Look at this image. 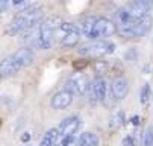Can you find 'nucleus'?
I'll use <instances>...</instances> for the list:
<instances>
[{"label": "nucleus", "mask_w": 153, "mask_h": 146, "mask_svg": "<svg viewBox=\"0 0 153 146\" xmlns=\"http://www.w3.org/2000/svg\"><path fill=\"white\" fill-rule=\"evenodd\" d=\"M29 140H30V134H29V133H23V136H21V142L27 143Z\"/></svg>", "instance_id": "25"}, {"label": "nucleus", "mask_w": 153, "mask_h": 146, "mask_svg": "<svg viewBox=\"0 0 153 146\" xmlns=\"http://www.w3.org/2000/svg\"><path fill=\"white\" fill-rule=\"evenodd\" d=\"M149 97H150V87L146 84V85L141 88V96H140V100H141V103H146V102L149 100Z\"/></svg>", "instance_id": "21"}, {"label": "nucleus", "mask_w": 153, "mask_h": 146, "mask_svg": "<svg viewBox=\"0 0 153 146\" xmlns=\"http://www.w3.org/2000/svg\"><path fill=\"white\" fill-rule=\"evenodd\" d=\"M111 88H112V91H114L117 100H121V99H124V97L127 96V93H129V82H127V79L123 78V76L115 78V79L112 81Z\"/></svg>", "instance_id": "10"}, {"label": "nucleus", "mask_w": 153, "mask_h": 146, "mask_svg": "<svg viewBox=\"0 0 153 146\" xmlns=\"http://www.w3.org/2000/svg\"><path fill=\"white\" fill-rule=\"evenodd\" d=\"M152 145H153V127H149L143 136V146H152Z\"/></svg>", "instance_id": "18"}, {"label": "nucleus", "mask_w": 153, "mask_h": 146, "mask_svg": "<svg viewBox=\"0 0 153 146\" xmlns=\"http://www.w3.org/2000/svg\"><path fill=\"white\" fill-rule=\"evenodd\" d=\"M59 31H61V32H64L65 35H67V34H70V32H76V31H77V28H76L74 25H71V23H62V25H61V28H59Z\"/></svg>", "instance_id": "20"}, {"label": "nucleus", "mask_w": 153, "mask_h": 146, "mask_svg": "<svg viewBox=\"0 0 153 146\" xmlns=\"http://www.w3.org/2000/svg\"><path fill=\"white\" fill-rule=\"evenodd\" d=\"M86 88H88V79H86V76L79 75V73L71 76L67 81V87H65V90L71 91L73 94H80V96L86 93Z\"/></svg>", "instance_id": "5"}, {"label": "nucleus", "mask_w": 153, "mask_h": 146, "mask_svg": "<svg viewBox=\"0 0 153 146\" xmlns=\"http://www.w3.org/2000/svg\"><path fill=\"white\" fill-rule=\"evenodd\" d=\"M93 69L97 75H103L108 72V64L105 61H94V64H93Z\"/></svg>", "instance_id": "19"}, {"label": "nucleus", "mask_w": 153, "mask_h": 146, "mask_svg": "<svg viewBox=\"0 0 153 146\" xmlns=\"http://www.w3.org/2000/svg\"><path fill=\"white\" fill-rule=\"evenodd\" d=\"M126 123V116H124V111H115L109 120V130L111 131H117L120 130L123 125Z\"/></svg>", "instance_id": "13"}, {"label": "nucleus", "mask_w": 153, "mask_h": 146, "mask_svg": "<svg viewBox=\"0 0 153 146\" xmlns=\"http://www.w3.org/2000/svg\"><path fill=\"white\" fill-rule=\"evenodd\" d=\"M96 22H97V18H96V17H86V18L83 20L82 26H80V32H82L85 37L91 38L93 31H94V26H96Z\"/></svg>", "instance_id": "15"}, {"label": "nucleus", "mask_w": 153, "mask_h": 146, "mask_svg": "<svg viewBox=\"0 0 153 146\" xmlns=\"http://www.w3.org/2000/svg\"><path fill=\"white\" fill-rule=\"evenodd\" d=\"M140 120H141L140 116H134L132 119H130V123H132L134 127H138V125H140Z\"/></svg>", "instance_id": "24"}, {"label": "nucleus", "mask_w": 153, "mask_h": 146, "mask_svg": "<svg viewBox=\"0 0 153 146\" xmlns=\"http://www.w3.org/2000/svg\"><path fill=\"white\" fill-rule=\"evenodd\" d=\"M55 146H58V145H55Z\"/></svg>", "instance_id": "29"}, {"label": "nucleus", "mask_w": 153, "mask_h": 146, "mask_svg": "<svg viewBox=\"0 0 153 146\" xmlns=\"http://www.w3.org/2000/svg\"><path fill=\"white\" fill-rule=\"evenodd\" d=\"M71 102H73V93L68 90H62L52 97V107L55 110H65L71 105Z\"/></svg>", "instance_id": "8"}, {"label": "nucleus", "mask_w": 153, "mask_h": 146, "mask_svg": "<svg viewBox=\"0 0 153 146\" xmlns=\"http://www.w3.org/2000/svg\"><path fill=\"white\" fill-rule=\"evenodd\" d=\"M9 2H12V0H2V2H0V9H2V12H6Z\"/></svg>", "instance_id": "23"}, {"label": "nucleus", "mask_w": 153, "mask_h": 146, "mask_svg": "<svg viewBox=\"0 0 153 146\" xmlns=\"http://www.w3.org/2000/svg\"><path fill=\"white\" fill-rule=\"evenodd\" d=\"M91 93H93V97L96 100H100L103 102L106 93H108V87H106V82L102 79V78H96L91 84Z\"/></svg>", "instance_id": "11"}, {"label": "nucleus", "mask_w": 153, "mask_h": 146, "mask_svg": "<svg viewBox=\"0 0 153 146\" xmlns=\"http://www.w3.org/2000/svg\"><path fill=\"white\" fill-rule=\"evenodd\" d=\"M59 136H61L59 134V130H56V128L47 131L46 136H44V139H42V142H41V146H55V143H56V140H58Z\"/></svg>", "instance_id": "17"}, {"label": "nucleus", "mask_w": 153, "mask_h": 146, "mask_svg": "<svg viewBox=\"0 0 153 146\" xmlns=\"http://www.w3.org/2000/svg\"><path fill=\"white\" fill-rule=\"evenodd\" d=\"M14 55L17 56V59L20 61V64L23 66V67H26V66H30L32 62H33V58H35L33 52H32L30 49H27V47L17 50V52H15Z\"/></svg>", "instance_id": "12"}, {"label": "nucleus", "mask_w": 153, "mask_h": 146, "mask_svg": "<svg viewBox=\"0 0 153 146\" xmlns=\"http://www.w3.org/2000/svg\"><path fill=\"white\" fill-rule=\"evenodd\" d=\"M73 142H74V136H65V137H62L61 146H70Z\"/></svg>", "instance_id": "22"}, {"label": "nucleus", "mask_w": 153, "mask_h": 146, "mask_svg": "<svg viewBox=\"0 0 153 146\" xmlns=\"http://www.w3.org/2000/svg\"><path fill=\"white\" fill-rule=\"evenodd\" d=\"M115 32H117L115 23L111 22V20H108V18H105V17H100V18H97V22H96V26H94L91 38L93 40H102V38L114 35Z\"/></svg>", "instance_id": "4"}, {"label": "nucleus", "mask_w": 153, "mask_h": 146, "mask_svg": "<svg viewBox=\"0 0 153 146\" xmlns=\"http://www.w3.org/2000/svg\"><path fill=\"white\" fill-rule=\"evenodd\" d=\"M124 145H129V146H130V145H132V140H130V139H126V140H124Z\"/></svg>", "instance_id": "28"}, {"label": "nucleus", "mask_w": 153, "mask_h": 146, "mask_svg": "<svg viewBox=\"0 0 153 146\" xmlns=\"http://www.w3.org/2000/svg\"><path fill=\"white\" fill-rule=\"evenodd\" d=\"M79 40H80L79 31L70 32V34H67V35H64V38L61 40V44H62L64 47H74V46L79 43Z\"/></svg>", "instance_id": "16"}, {"label": "nucleus", "mask_w": 153, "mask_h": 146, "mask_svg": "<svg viewBox=\"0 0 153 146\" xmlns=\"http://www.w3.org/2000/svg\"><path fill=\"white\" fill-rule=\"evenodd\" d=\"M149 29H150V20L147 18H143L141 22H138V23H135L134 26H129V28H123V31H121V34L124 35V37H143V35H146L147 32H149Z\"/></svg>", "instance_id": "6"}, {"label": "nucleus", "mask_w": 153, "mask_h": 146, "mask_svg": "<svg viewBox=\"0 0 153 146\" xmlns=\"http://www.w3.org/2000/svg\"><path fill=\"white\" fill-rule=\"evenodd\" d=\"M114 50H115L114 43H109V41H105V40H97L94 43L85 44L83 47H80L79 53L83 56H102V55L112 53Z\"/></svg>", "instance_id": "3"}, {"label": "nucleus", "mask_w": 153, "mask_h": 146, "mask_svg": "<svg viewBox=\"0 0 153 146\" xmlns=\"http://www.w3.org/2000/svg\"><path fill=\"white\" fill-rule=\"evenodd\" d=\"M25 0H12V5H21Z\"/></svg>", "instance_id": "27"}, {"label": "nucleus", "mask_w": 153, "mask_h": 146, "mask_svg": "<svg viewBox=\"0 0 153 146\" xmlns=\"http://www.w3.org/2000/svg\"><path fill=\"white\" fill-rule=\"evenodd\" d=\"M76 146H99V137L93 133H85L80 136Z\"/></svg>", "instance_id": "14"}, {"label": "nucleus", "mask_w": 153, "mask_h": 146, "mask_svg": "<svg viewBox=\"0 0 153 146\" xmlns=\"http://www.w3.org/2000/svg\"><path fill=\"white\" fill-rule=\"evenodd\" d=\"M79 127H80L79 117L71 116V117H67L65 120H62L58 130H59V134L62 137H65V136H74V133L79 130Z\"/></svg>", "instance_id": "9"}, {"label": "nucleus", "mask_w": 153, "mask_h": 146, "mask_svg": "<svg viewBox=\"0 0 153 146\" xmlns=\"http://www.w3.org/2000/svg\"><path fill=\"white\" fill-rule=\"evenodd\" d=\"M147 11H149L147 5L141 3L140 0H134V2H130L129 5H126L118 11V22L123 25V28L134 26L146 17Z\"/></svg>", "instance_id": "1"}, {"label": "nucleus", "mask_w": 153, "mask_h": 146, "mask_svg": "<svg viewBox=\"0 0 153 146\" xmlns=\"http://www.w3.org/2000/svg\"><path fill=\"white\" fill-rule=\"evenodd\" d=\"M140 2H141V3H144V5H147V6L150 8V6H152V3H153V0H140Z\"/></svg>", "instance_id": "26"}, {"label": "nucleus", "mask_w": 153, "mask_h": 146, "mask_svg": "<svg viewBox=\"0 0 153 146\" xmlns=\"http://www.w3.org/2000/svg\"><path fill=\"white\" fill-rule=\"evenodd\" d=\"M62 20L59 17H50L39 26V37L36 38V46L42 50L50 49L56 31H59Z\"/></svg>", "instance_id": "2"}, {"label": "nucleus", "mask_w": 153, "mask_h": 146, "mask_svg": "<svg viewBox=\"0 0 153 146\" xmlns=\"http://www.w3.org/2000/svg\"><path fill=\"white\" fill-rule=\"evenodd\" d=\"M21 67L20 61L17 59L15 55H11V56H6L3 61H2V66H0V73H2V78H8L14 73H17Z\"/></svg>", "instance_id": "7"}]
</instances>
